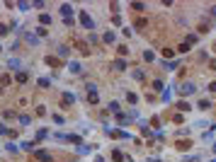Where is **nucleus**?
I'll return each instance as SVG.
<instances>
[{"instance_id":"412c9836","label":"nucleus","mask_w":216,"mask_h":162,"mask_svg":"<svg viewBox=\"0 0 216 162\" xmlns=\"http://www.w3.org/2000/svg\"><path fill=\"white\" fill-rule=\"evenodd\" d=\"M104 41H107V44H112V41H114V32H107V34H104Z\"/></svg>"},{"instance_id":"2eb2a0df","label":"nucleus","mask_w":216,"mask_h":162,"mask_svg":"<svg viewBox=\"0 0 216 162\" xmlns=\"http://www.w3.org/2000/svg\"><path fill=\"white\" fill-rule=\"evenodd\" d=\"M209 106H211V102H209V99H202V102H199V109H204V111H207Z\"/></svg>"},{"instance_id":"c85d7f7f","label":"nucleus","mask_w":216,"mask_h":162,"mask_svg":"<svg viewBox=\"0 0 216 162\" xmlns=\"http://www.w3.org/2000/svg\"><path fill=\"white\" fill-rule=\"evenodd\" d=\"M117 49H119V56H126V53H129V49H126V46H117Z\"/></svg>"},{"instance_id":"b1692460","label":"nucleus","mask_w":216,"mask_h":162,"mask_svg":"<svg viewBox=\"0 0 216 162\" xmlns=\"http://www.w3.org/2000/svg\"><path fill=\"white\" fill-rule=\"evenodd\" d=\"M112 157H114V160H117V162H122V160H124V155H122V153H119V150H114V153H112Z\"/></svg>"},{"instance_id":"7ed1b4c3","label":"nucleus","mask_w":216,"mask_h":162,"mask_svg":"<svg viewBox=\"0 0 216 162\" xmlns=\"http://www.w3.org/2000/svg\"><path fill=\"white\" fill-rule=\"evenodd\" d=\"M61 15H63V20H73V17H70V15H73V7H70L68 2L61 5Z\"/></svg>"},{"instance_id":"6ab92c4d","label":"nucleus","mask_w":216,"mask_h":162,"mask_svg":"<svg viewBox=\"0 0 216 162\" xmlns=\"http://www.w3.org/2000/svg\"><path fill=\"white\" fill-rule=\"evenodd\" d=\"M163 56H165V58H172L175 51H172V49H163Z\"/></svg>"},{"instance_id":"a878e982","label":"nucleus","mask_w":216,"mask_h":162,"mask_svg":"<svg viewBox=\"0 0 216 162\" xmlns=\"http://www.w3.org/2000/svg\"><path fill=\"white\" fill-rule=\"evenodd\" d=\"M131 7H134V10H138V12H141V10H143V7H146V5H143V2H131Z\"/></svg>"},{"instance_id":"6e6552de","label":"nucleus","mask_w":216,"mask_h":162,"mask_svg":"<svg viewBox=\"0 0 216 162\" xmlns=\"http://www.w3.org/2000/svg\"><path fill=\"white\" fill-rule=\"evenodd\" d=\"M114 68H117V70H126V61H122V58H117V61H114Z\"/></svg>"},{"instance_id":"ddd939ff","label":"nucleus","mask_w":216,"mask_h":162,"mask_svg":"<svg viewBox=\"0 0 216 162\" xmlns=\"http://www.w3.org/2000/svg\"><path fill=\"white\" fill-rule=\"evenodd\" d=\"M85 87H88V95H95V92H97V85H95V82H88Z\"/></svg>"},{"instance_id":"39448f33","label":"nucleus","mask_w":216,"mask_h":162,"mask_svg":"<svg viewBox=\"0 0 216 162\" xmlns=\"http://www.w3.org/2000/svg\"><path fill=\"white\" fill-rule=\"evenodd\" d=\"M68 68H70V73H75V75H78V73L83 70V68H80V63H78V61H73V63H68Z\"/></svg>"},{"instance_id":"9d476101","label":"nucleus","mask_w":216,"mask_h":162,"mask_svg":"<svg viewBox=\"0 0 216 162\" xmlns=\"http://www.w3.org/2000/svg\"><path fill=\"white\" fill-rule=\"evenodd\" d=\"M39 22H41V27H44V24H49V22H51V15H46V12H44V15L39 17Z\"/></svg>"},{"instance_id":"473e14b6","label":"nucleus","mask_w":216,"mask_h":162,"mask_svg":"<svg viewBox=\"0 0 216 162\" xmlns=\"http://www.w3.org/2000/svg\"><path fill=\"white\" fill-rule=\"evenodd\" d=\"M209 70H216V58L211 61V63H209Z\"/></svg>"},{"instance_id":"f704fd0d","label":"nucleus","mask_w":216,"mask_h":162,"mask_svg":"<svg viewBox=\"0 0 216 162\" xmlns=\"http://www.w3.org/2000/svg\"><path fill=\"white\" fill-rule=\"evenodd\" d=\"M0 51H2V46H0Z\"/></svg>"},{"instance_id":"f03ea898","label":"nucleus","mask_w":216,"mask_h":162,"mask_svg":"<svg viewBox=\"0 0 216 162\" xmlns=\"http://www.w3.org/2000/svg\"><path fill=\"white\" fill-rule=\"evenodd\" d=\"M34 157H36L39 162H54V157H51L46 150H34Z\"/></svg>"},{"instance_id":"e433bc0d","label":"nucleus","mask_w":216,"mask_h":162,"mask_svg":"<svg viewBox=\"0 0 216 162\" xmlns=\"http://www.w3.org/2000/svg\"><path fill=\"white\" fill-rule=\"evenodd\" d=\"M155 162H158V160H155Z\"/></svg>"},{"instance_id":"9b49d317","label":"nucleus","mask_w":216,"mask_h":162,"mask_svg":"<svg viewBox=\"0 0 216 162\" xmlns=\"http://www.w3.org/2000/svg\"><path fill=\"white\" fill-rule=\"evenodd\" d=\"M177 109H180V111H189V109H192V106H189V104H187V102H177Z\"/></svg>"},{"instance_id":"dca6fc26","label":"nucleus","mask_w":216,"mask_h":162,"mask_svg":"<svg viewBox=\"0 0 216 162\" xmlns=\"http://www.w3.org/2000/svg\"><path fill=\"white\" fill-rule=\"evenodd\" d=\"M189 145H192V143H189V140H180V143H177V148H180V150H187V148H189Z\"/></svg>"},{"instance_id":"7c9ffc66","label":"nucleus","mask_w":216,"mask_h":162,"mask_svg":"<svg viewBox=\"0 0 216 162\" xmlns=\"http://www.w3.org/2000/svg\"><path fill=\"white\" fill-rule=\"evenodd\" d=\"M7 34V24H0V36H5Z\"/></svg>"},{"instance_id":"72a5a7b5","label":"nucleus","mask_w":216,"mask_h":162,"mask_svg":"<svg viewBox=\"0 0 216 162\" xmlns=\"http://www.w3.org/2000/svg\"><path fill=\"white\" fill-rule=\"evenodd\" d=\"M209 90H211V92H216V82H211V85H209Z\"/></svg>"},{"instance_id":"a211bd4d","label":"nucleus","mask_w":216,"mask_h":162,"mask_svg":"<svg viewBox=\"0 0 216 162\" xmlns=\"http://www.w3.org/2000/svg\"><path fill=\"white\" fill-rule=\"evenodd\" d=\"M126 99H129V102H131V104H136V102H138V97H136V95H134V92H126Z\"/></svg>"},{"instance_id":"cd10ccee","label":"nucleus","mask_w":216,"mask_h":162,"mask_svg":"<svg viewBox=\"0 0 216 162\" xmlns=\"http://www.w3.org/2000/svg\"><path fill=\"white\" fill-rule=\"evenodd\" d=\"M143 58H146V61H148V63H151V61H153L155 56H153V53H151V51H146V53H143Z\"/></svg>"},{"instance_id":"0eeeda50","label":"nucleus","mask_w":216,"mask_h":162,"mask_svg":"<svg viewBox=\"0 0 216 162\" xmlns=\"http://www.w3.org/2000/svg\"><path fill=\"white\" fill-rule=\"evenodd\" d=\"M27 80H29V75H27L25 70H22V73H17V82H20V85H25Z\"/></svg>"},{"instance_id":"c756f323","label":"nucleus","mask_w":216,"mask_h":162,"mask_svg":"<svg viewBox=\"0 0 216 162\" xmlns=\"http://www.w3.org/2000/svg\"><path fill=\"white\" fill-rule=\"evenodd\" d=\"M88 99H90V104H97V92L95 95H88Z\"/></svg>"},{"instance_id":"4be33fe9","label":"nucleus","mask_w":216,"mask_h":162,"mask_svg":"<svg viewBox=\"0 0 216 162\" xmlns=\"http://www.w3.org/2000/svg\"><path fill=\"white\" fill-rule=\"evenodd\" d=\"M27 41H29V44H39V36H34V34H27Z\"/></svg>"},{"instance_id":"423d86ee","label":"nucleus","mask_w":216,"mask_h":162,"mask_svg":"<svg viewBox=\"0 0 216 162\" xmlns=\"http://www.w3.org/2000/svg\"><path fill=\"white\" fill-rule=\"evenodd\" d=\"M73 102H75V95L73 92H66L63 95V104H73Z\"/></svg>"},{"instance_id":"393cba45","label":"nucleus","mask_w":216,"mask_h":162,"mask_svg":"<svg viewBox=\"0 0 216 162\" xmlns=\"http://www.w3.org/2000/svg\"><path fill=\"white\" fill-rule=\"evenodd\" d=\"M59 56H61V58L68 56V46H61V49H59Z\"/></svg>"},{"instance_id":"aec40b11","label":"nucleus","mask_w":216,"mask_h":162,"mask_svg":"<svg viewBox=\"0 0 216 162\" xmlns=\"http://www.w3.org/2000/svg\"><path fill=\"white\" fill-rule=\"evenodd\" d=\"M39 85H41V87H49L51 80H49V77H39Z\"/></svg>"},{"instance_id":"c9c22d12","label":"nucleus","mask_w":216,"mask_h":162,"mask_svg":"<svg viewBox=\"0 0 216 162\" xmlns=\"http://www.w3.org/2000/svg\"><path fill=\"white\" fill-rule=\"evenodd\" d=\"M211 162H216V160H211Z\"/></svg>"},{"instance_id":"1a4fd4ad","label":"nucleus","mask_w":216,"mask_h":162,"mask_svg":"<svg viewBox=\"0 0 216 162\" xmlns=\"http://www.w3.org/2000/svg\"><path fill=\"white\" fill-rule=\"evenodd\" d=\"M117 121H119V124H129L131 119H129L126 114H122V111H119V114H117Z\"/></svg>"},{"instance_id":"4468645a","label":"nucleus","mask_w":216,"mask_h":162,"mask_svg":"<svg viewBox=\"0 0 216 162\" xmlns=\"http://www.w3.org/2000/svg\"><path fill=\"white\" fill-rule=\"evenodd\" d=\"M163 65H165V70H175V68H177L180 63H177V61H172V63H168V61H165Z\"/></svg>"},{"instance_id":"f257e3e1","label":"nucleus","mask_w":216,"mask_h":162,"mask_svg":"<svg viewBox=\"0 0 216 162\" xmlns=\"http://www.w3.org/2000/svg\"><path fill=\"white\" fill-rule=\"evenodd\" d=\"M80 24H83L85 29H90V32L95 29V22H93V17H90V15L85 12V10H80Z\"/></svg>"},{"instance_id":"bb28decb","label":"nucleus","mask_w":216,"mask_h":162,"mask_svg":"<svg viewBox=\"0 0 216 162\" xmlns=\"http://www.w3.org/2000/svg\"><path fill=\"white\" fill-rule=\"evenodd\" d=\"M0 85H2V87L10 85V75H2V77H0Z\"/></svg>"},{"instance_id":"5701e85b","label":"nucleus","mask_w":216,"mask_h":162,"mask_svg":"<svg viewBox=\"0 0 216 162\" xmlns=\"http://www.w3.org/2000/svg\"><path fill=\"white\" fill-rule=\"evenodd\" d=\"M153 90H155V92H160V90H163V82H160V80H153Z\"/></svg>"},{"instance_id":"20e7f679","label":"nucleus","mask_w":216,"mask_h":162,"mask_svg":"<svg viewBox=\"0 0 216 162\" xmlns=\"http://www.w3.org/2000/svg\"><path fill=\"white\" fill-rule=\"evenodd\" d=\"M180 95H194V85H192V82H182Z\"/></svg>"},{"instance_id":"f8f14e48","label":"nucleus","mask_w":216,"mask_h":162,"mask_svg":"<svg viewBox=\"0 0 216 162\" xmlns=\"http://www.w3.org/2000/svg\"><path fill=\"white\" fill-rule=\"evenodd\" d=\"M34 145H36L34 140H25V143H22V148H25V150H34Z\"/></svg>"},{"instance_id":"2f4dec72","label":"nucleus","mask_w":216,"mask_h":162,"mask_svg":"<svg viewBox=\"0 0 216 162\" xmlns=\"http://www.w3.org/2000/svg\"><path fill=\"white\" fill-rule=\"evenodd\" d=\"M0 133H12V131H7V126H2V124H0Z\"/></svg>"},{"instance_id":"f3484780","label":"nucleus","mask_w":216,"mask_h":162,"mask_svg":"<svg viewBox=\"0 0 216 162\" xmlns=\"http://www.w3.org/2000/svg\"><path fill=\"white\" fill-rule=\"evenodd\" d=\"M7 65H10V70H17V65H20V61H17V58H10V63H7Z\"/></svg>"}]
</instances>
